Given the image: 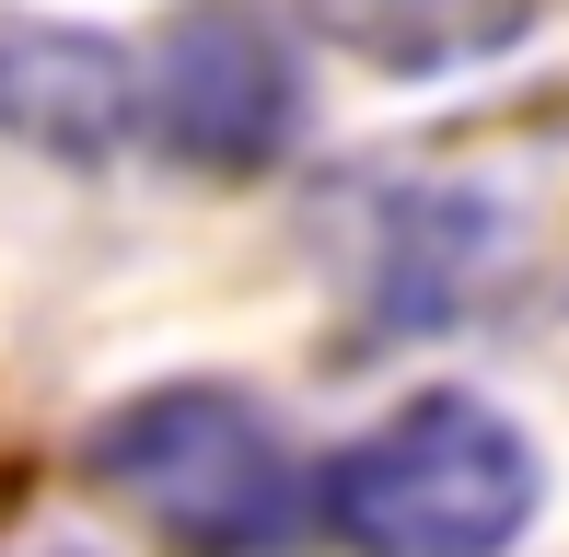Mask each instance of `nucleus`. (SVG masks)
I'll return each mask as SVG.
<instances>
[{"instance_id": "nucleus-2", "label": "nucleus", "mask_w": 569, "mask_h": 557, "mask_svg": "<svg viewBox=\"0 0 569 557\" xmlns=\"http://www.w3.org/2000/svg\"><path fill=\"white\" fill-rule=\"evenodd\" d=\"M82 476L174 557H291L302 476L268 407L232 384H151L82 442Z\"/></svg>"}, {"instance_id": "nucleus-4", "label": "nucleus", "mask_w": 569, "mask_h": 557, "mask_svg": "<svg viewBox=\"0 0 569 557\" xmlns=\"http://www.w3.org/2000/svg\"><path fill=\"white\" fill-rule=\"evenodd\" d=\"M151 129L198 174H268L302 140V59L268 0H187L151 47Z\"/></svg>"}, {"instance_id": "nucleus-6", "label": "nucleus", "mask_w": 569, "mask_h": 557, "mask_svg": "<svg viewBox=\"0 0 569 557\" xmlns=\"http://www.w3.org/2000/svg\"><path fill=\"white\" fill-rule=\"evenodd\" d=\"M326 47L396 70V82H430V70H477L500 59L511 36L535 23V0H302Z\"/></svg>"}, {"instance_id": "nucleus-3", "label": "nucleus", "mask_w": 569, "mask_h": 557, "mask_svg": "<svg viewBox=\"0 0 569 557\" xmlns=\"http://www.w3.org/2000/svg\"><path fill=\"white\" fill-rule=\"evenodd\" d=\"M547 499V465L488 395H407L326 465V523L349 557H511Z\"/></svg>"}, {"instance_id": "nucleus-1", "label": "nucleus", "mask_w": 569, "mask_h": 557, "mask_svg": "<svg viewBox=\"0 0 569 557\" xmlns=\"http://www.w3.org/2000/svg\"><path fill=\"white\" fill-rule=\"evenodd\" d=\"M349 278L383 325H535L569 314V105L430 129L338 186Z\"/></svg>"}, {"instance_id": "nucleus-5", "label": "nucleus", "mask_w": 569, "mask_h": 557, "mask_svg": "<svg viewBox=\"0 0 569 557\" xmlns=\"http://www.w3.org/2000/svg\"><path fill=\"white\" fill-rule=\"evenodd\" d=\"M140 105L151 93H140L117 36H82V23H47V12H0V140L106 174L140 140Z\"/></svg>"}, {"instance_id": "nucleus-7", "label": "nucleus", "mask_w": 569, "mask_h": 557, "mask_svg": "<svg viewBox=\"0 0 569 557\" xmlns=\"http://www.w3.org/2000/svg\"><path fill=\"white\" fill-rule=\"evenodd\" d=\"M0 499H12V476H0Z\"/></svg>"}]
</instances>
